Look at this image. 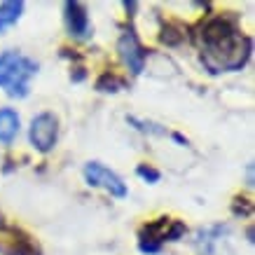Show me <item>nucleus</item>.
<instances>
[{"mask_svg":"<svg viewBox=\"0 0 255 255\" xmlns=\"http://www.w3.org/2000/svg\"><path fill=\"white\" fill-rule=\"evenodd\" d=\"M234 213H237V216H251V201L248 199H237L234 201Z\"/></svg>","mask_w":255,"mask_h":255,"instance_id":"obj_15","label":"nucleus"},{"mask_svg":"<svg viewBox=\"0 0 255 255\" xmlns=\"http://www.w3.org/2000/svg\"><path fill=\"white\" fill-rule=\"evenodd\" d=\"M28 138L40 152H49L56 145L59 138V120L52 113H40L33 117L31 129H28Z\"/></svg>","mask_w":255,"mask_h":255,"instance_id":"obj_3","label":"nucleus"},{"mask_svg":"<svg viewBox=\"0 0 255 255\" xmlns=\"http://www.w3.org/2000/svg\"><path fill=\"white\" fill-rule=\"evenodd\" d=\"M124 87H127V82L120 80L117 75H113V73H103V75L96 80V89H99V92L115 94V92H120V89H124Z\"/></svg>","mask_w":255,"mask_h":255,"instance_id":"obj_10","label":"nucleus"},{"mask_svg":"<svg viewBox=\"0 0 255 255\" xmlns=\"http://www.w3.org/2000/svg\"><path fill=\"white\" fill-rule=\"evenodd\" d=\"M136 173H138L143 180H147V183H157L159 178H162V173L157 169H152V166H145V164H140L138 169H136Z\"/></svg>","mask_w":255,"mask_h":255,"instance_id":"obj_13","label":"nucleus"},{"mask_svg":"<svg viewBox=\"0 0 255 255\" xmlns=\"http://www.w3.org/2000/svg\"><path fill=\"white\" fill-rule=\"evenodd\" d=\"M63 12H66V28H68V35L75 40H85L92 35V21H89V14L82 2H66L63 5Z\"/></svg>","mask_w":255,"mask_h":255,"instance_id":"obj_6","label":"nucleus"},{"mask_svg":"<svg viewBox=\"0 0 255 255\" xmlns=\"http://www.w3.org/2000/svg\"><path fill=\"white\" fill-rule=\"evenodd\" d=\"M248 187H253V164L248 166Z\"/></svg>","mask_w":255,"mask_h":255,"instance_id":"obj_17","label":"nucleus"},{"mask_svg":"<svg viewBox=\"0 0 255 255\" xmlns=\"http://www.w3.org/2000/svg\"><path fill=\"white\" fill-rule=\"evenodd\" d=\"M183 234H185V225L180 223V220H176V223L171 225V230L164 234L162 239H166V241H178L180 237H183Z\"/></svg>","mask_w":255,"mask_h":255,"instance_id":"obj_14","label":"nucleus"},{"mask_svg":"<svg viewBox=\"0 0 255 255\" xmlns=\"http://www.w3.org/2000/svg\"><path fill=\"white\" fill-rule=\"evenodd\" d=\"M0 253L2 255H40L33 241L19 230H9L0 223Z\"/></svg>","mask_w":255,"mask_h":255,"instance_id":"obj_7","label":"nucleus"},{"mask_svg":"<svg viewBox=\"0 0 255 255\" xmlns=\"http://www.w3.org/2000/svg\"><path fill=\"white\" fill-rule=\"evenodd\" d=\"M159 40H162L164 45L176 47V45H180V42L185 40V33H183V28H178V26H173V23H166V26L162 28Z\"/></svg>","mask_w":255,"mask_h":255,"instance_id":"obj_12","label":"nucleus"},{"mask_svg":"<svg viewBox=\"0 0 255 255\" xmlns=\"http://www.w3.org/2000/svg\"><path fill=\"white\" fill-rule=\"evenodd\" d=\"M85 180L87 185L92 187H103V190H108L113 197H127V185L122 183V178L113 173L110 169H106L101 162H89L85 166Z\"/></svg>","mask_w":255,"mask_h":255,"instance_id":"obj_4","label":"nucleus"},{"mask_svg":"<svg viewBox=\"0 0 255 255\" xmlns=\"http://www.w3.org/2000/svg\"><path fill=\"white\" fill-rule=\"evenodd\" d=\"M117 52H120V59L127 68L131 70L133 75H138L143 73V66H145V56L147 52L140 47L138 38L133 35V33H124L120 42H117Z\"/></svg>","mask_w":255,"mask_h":255,"instance_id":"obj_5","label":"nucleus"},{"mask_svg":"<svg viewBox=\"0 0 255 255\" xmlns=\"http://www.w3.org/2000/svg\"><path fill=\"white\" fill-rule=\"evenodd\" d=\"M166 225H169V218H157L155 223L145 225V227L140 230V241H162L159 230H164Z\"/></svg>","mask_w":255,"mask_h":255,"instance_id":"obj_11","label":"nucleus"},{"mask_svg":"<svg viewBox=\"0 0 255 255\" xmlns=\"http://www.w3.org/2000/svg\"><path fill=\"white\" fill-rule=\"evenodd\" d=\"M19 133V115L12 108H0V143L9 145Z\"/></svg>","mask_w":255,"mask_h":255,"instance_id":"obj_8","label":"nucleus"},{"mask_svg":"<svg viewBox=\"0 0 255 255\" xmlns=\"http://www.w3.org/2000/svg\"><path fill=\"white\" fill-rule=\"evenodd\" d=\"M140 251L143 253H159V248H162V241H140Z\"/></svg>","mask_w":255,"mask_h":255,"instance_id":"obj_16","label":"nucleus"},{"mask_svg":"<svg viewBox=\"0 0 255 255\" xmlns=\"http://www.w3.org/2000/svg\"><path fill=\"white\" fill-rule=\"evenodd\" d=\"M204 63L213 73L218 70H239L251 56V40L241 35L234 23L225 16H216L201 26Z\"/></svg>","mask_w":255,"mask_h":255,"instance_id":"obj_1","label":"nucleus"},{"mask_svg":"<svg viewBox=\"0 0 255 255\" xmlns=\"http://www.w3.org/2000/svg\"><path fill=\"white\" fill-rule=\"evenodd\" d=\"M35 73H38V63L21 56L19 52L0 54V87H5L9 96L23 99L28 94V80Z\"/></svg>","mask_w":255,"mask_h":255,"instance_id":"obj_2","label":"nucleus"},{"mask_svg":"<svg viewBox=\"0 0 255 255\" xmlns=\"http://www.w3.org/2000/svg\"><path fill=\"white\" fill-rule=\"evenodd\" d=\"M23 12V2L21 0H9V2H2L0 5V33L9 28L12 23L19 21V16Z\"/></svg>","mask_w":255,"mask_h":255,"instance_id":"obj_9","label":"nucleus"},{"mask_svg":"<svg viewBox=\"0 0 255 255\" xmlns=\"http://www.w3.org/2000/svg\"><path fill=\"white\" fill-rule=\"evenodd\" d=\"M173 138H176L178 143H183V145H187V138H183V136H180V133H173Z\"/></svg>","mask_w":255,"mask_h":255,"instance_id":"obj_18","label":"nucleus"}]
</instances>
